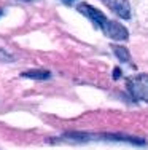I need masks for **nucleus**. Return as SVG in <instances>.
Returning <instances> with one entry per match:
<instances>
[{
	"label": "nucleus",
	"mask_w": 148,
	"mask_h": 150,
	"mask_svg": "<svg viewBox=\"0 0 148 150\" xmlns=\"http://www.w3.org/2000/svg\"><path fill=\"white\" fill-rule=\"evenodd\" d=\"M113 51H115V54L118 56V59L119 61H123V62H128L129 59H131V54H129V51H128V48H124V46H113Z\"/></svg>",
	"instance_id": "nucleus-6"
},
{
	"label": "nucleus",
	"mask_w": 148,
	"mask_h": 150,
	"mask_svg": "<svg viewBox=\"0 0 148 150\" xmlns=\"http://www.w3.org/2000/svg\"><path fill=\"white\" fill-rule=\"evenodd\" d=\"M0 16H2V10H0Z\"/></svg>",
	"instance_id": "nucleus-9"
},
{
	"label": "nucleus",
	"mask_w": 148,
	"mask_h": 150,
	"mask_svg": "<svg viewBox=\"0 0 148 150\" xmlns=\"http://www.w3.org/2000/svg\"><path fill=\"white\" fill-rule=\"evenodd\" d=\"M21 2H32V0H21Z\"/></svg>",
	"instance_id": "nucleus-7"
},
{
	"label": "nucleus",
	"mask_w": 148,
	"mask_h": 150,
	"mask_svg": "<svg viewBox=\"0 0 148 150\" xmlns=\"http://www.w3.org/2000/svg\"><path fill=\"white\" fill-rule=\"evenodd\" d=\"M112 8L123 19H129L131 18V5H129L128 0H112Z\"/></svg>",
	"instance_id": "nucleus-4"
},
{
	"label": "nucleus",
	"mask_w": 148,
	"mask_h": 150,
	"mask_svg": "<svg viewBox=\"0 0 148 150\" xmlns=\"http://www.w3.org/2000/svg\"><path fill=\"white\" fill-rule=\"evenodd\" d=\"M65 2H73V0H65Z\"/></svg>",
	"instance_id": "nucleus-8"
},
{
	"label": "nucleus",
	"mask_w": 148,
	"mask_h": 150,
	"mask_svg": "<svg viewBox=\"0 0 148 150\" xmlns=\"http://www.w3.org/2000/svg\"><path fill=\"white\" fill-rule=\"evenodd\" d=\"M104 30L107 32V35L112 40H116V42H123V40H128L129 38V30L123 24L116 23V21H107Z\"/></svg>",
	"instance_id": "nucleus-3"
},
{
	"label": "nucleus",
	"mask_w": 148,
	"mask_h": 150,
	"mask_svg": "<svg viewBox=\"0 0 148 150\" xmlns=\"http://www.w3.org/2000/svg\"><path fill=\"white\" fill-rule=\"evenodd\" d=\"M24 78H32V80H48L51 74L48 70H29V72L22 74Z\"/></svg>",
	"instance_id": "nucleus-5"
},
{
	"label": "nucleus",
	"mask_w": 148,
	"mask_h": 150,
	"mask_svg": "<svg viewBox=\"0 0 148 150\" xmlns=\"http://www.w3.org/2000/svg\"><path fill=\"white\" fill-rule=\"evenodd\" d=\"M76 8H78V11L81 13V15H84L86 18H89L96 26H99L100 29H105V24H107L108 19H107V16H105L100 10L91 6L89 3H80Z\"/></svg>",
	"instance_id": "nucleus-2"
},
{
	"label": "nucleus",
	"mask_w": 148,
	"mask_h": 150,
	"mask_svg": "<svg viewBox=\"0 0 148 150\" xmlns=\"http://www.w3.org/2000/svg\"><path fill=\"white\" fill-rule=\"evenodd\" d=\"M128 90L137 101H147L148 98V78L147 74H140L128 80Z\"/></svg>",
	"instance_id": "nucleus-1"
}]
</instances>
